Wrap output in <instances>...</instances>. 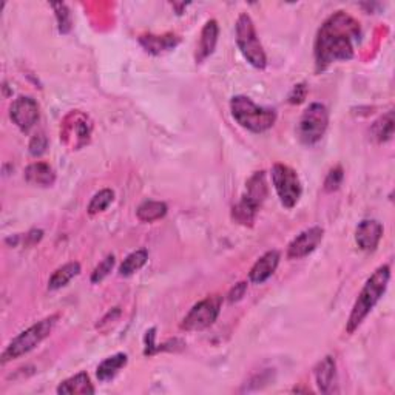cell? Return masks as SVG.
Masks as SVG:
<instances>
[{
  "mask_svg": "<svg viewBox=\"0 0 395 395\" xmlns=\"http://www.w3.org/2000/svg\"><path fill=\"white\" fill-rule=\"evenodd\" d=\"M360 39V25L343 11L335 12L318 30L315 39L317 72H324L337 61L354 57V42Z\"/></svg>",
  "mask_w": 395,
  "mask_h": 395,
  "instance_id": "6da1fadb",
  "label": "cell"
},
{
  "mask_svg": "<svg viewBox=\"0 0 395 395\" xmlns=\"http://www.w3.org/2000/svg\"><path fill=\"white\" fill-rule=\"evenodd\" d=\"M391 279V267L385 264L380 266L377 270H375L365 284V288L361 289L359 298L350 312L346 330L348 334H354L356 329L361 326V323L365 321V318L369 315L375 304H377L381 297L385 295V292L387 289V284H389Z\"/></svg>",
  "mask_w": 395,
  "mask_h": 395,
  "instance_id": "7a4b0ae2",
  "label": "cell"
},
{
  "mask_svg": "<svg viewBox=\"0 0 395 395\" xmlns=\"http://www.w3.org/2000/svg\"><path fill=\"white\" fill-rule=\"evenodd\" d=\"M232 116L243 129L263 133L272 129L277 122V111L272 108L258 107L252 99L247 96H235L231 100Z\"/></svg>",
  "mask_w": 395,
  "mask_h": 395,
  "instance_id": "3957f363",
  "label": "cell"
},
{
  "mask_svg": "<svg viewBox=\"0 0 395 395\" xmlns=\"http://www.w3.org/2000/svg\"><path fill=\"white\" fill-rule=\"evenodd\" d=\"M267 198V182L264 171H257L246 184V193L233 206L232 218L243 226H252L259 207Z\"/></svg>",
  "mask_w": 395,
  "mask_h": 395,
  "instance_id": "277c9868",
  "label": "cell"
},
{
  "mask_svg": "<svg viewBox=\"0 0 395 395\" xmlns=\"http://www.w3.org/2000/svg\"><path fill=\"white\" fill-rule=\"evenodd\" d=\"M57 318H59L57 315H51L45 318V320L33 324V326L28 328L27 330H23L21 335H17L16 339L10 343L8 348L3 350V354H2L3 365L5 363L16 360L19 359V356L31 352V350H33L36 346H39L41 343L51 334V330H53Z\"/></svg>",
  "mask_w": 395,
  "mask_h": 395,
  "instance_id": "5b68a950",
  "label": "cell"
},
{
  "mask_svg": "<svg viewBox=\"0 0 395 395\" xmlns=\"http://www.w3.org/2000/svg\"><path fill=\"white\" fill-rule=\"evenodd\" d=\"M237 43L246 61L255 68H264L267 57L261 45L259 37L255 30L252 19L246 12L238 17L237 22Z\"/></svg>",
  "mask_w": 395,
  "mask_h": 395,
  "instance_id": "8992f818",
  "label": "cell"
},
{
  "mask_svg": "<svg viewBox=\"0 0 395 395\" xmlns=\"http://www.w3.org/2000/svg\"><path fill=\"white\" fill-rule=\"evenodd\" d=\"M329 125V111L326 105L310 104L303 113L298 124L299 141L306 145H314L324 136Z\"/></svg>",
  "mask_w": 395,
  "mask_h": 395,
  "instance_id": "52a82bcc",
  "label": "cell"
},
{
  "mask_svg": "<svg viewBox=\"0 0 395 395\" xmlns=\"http://www.w3.org/2000/svg\"><path fill=\"white\" fill-rule=\"evenodd\" d=\"M272 182L277 195L286 209H292L301 198V182L294 169L284 164H275L272 169Z\"/></svg>",
  "mask_w": 395,
  "mask_h": 395,
  "instance_id": "ba28073f",
  "label": "cell"
},
{
  "mask_svg": "<svg viewBox=\"0 0 395 395\" xmlns=\"http://www.w3.org/2000/svg\"><path fill=\"white\" fill-rule=\"evenodd\" d=\"M222 306V297L221 295H212L204 298L202 301L195 304L190 309L189 314L181 323V329L187 330V332H195V330H202L212 326L220 317Z\"/></svg>",
  "mask_w": 395,
  "mask_h": 395,
  "instance_id": "9c48e42d",
  "label": "cell"
},
{
  "mask_svg": "<svg viewBox=\"0 0 395 395\" xmlns=\"http://www.w3.org/2000/svg\"><path fill=\"white\" fill-rule=\"evenodd\" d=\"M10 118L22 131H30L39 120V105L33 98H17L10 107Z\"/></svg>",
  "mask_w": 395,
  "mask_h": 395,
  "instance_id": "30bf717a",
  "label": "cell"
},
{
  "mask_svg": "<svg viewBox=\"0 0 395 395\" xmlns=\"http://www.w3.org/2000/svg\"><path fill=\"white\" fill-rule=\"evenodd\" d=\"M324 231L321 227H310L298 235L288 247V258L289 259H301L308 257L318 247L323 241Z\"/></svg>",
  "mask_w": 395,
  "mask_h": 395,
  "instance_id": "8fae6325",
  "label": "cell"
},
{
  "mask_svg": "<svg viewBox=\"0 0 395 395\" xmlns=\"http://www.w3.org/2000/svg\"><path fill=\"white\" fill-rule=\"evenodd\" d=\"M381 237H383V226L375 220L361 221L355 232L356 244L365 252L375 250L380 244Z\"/></svg>",
  "mask_w": 395,
  "mask_h": 395,
  "instance_id": "7c38bea8",
  "label": "cell"
},
{
  "mask_svg": "<svg viewBox=\"0 0 395 395\" xmlns=\"http://www.w3.org/2000/svg\"><path fill=\"white\" fill-rule=\"evenodd\" d=\"M278 264H279V252L269 250L253 264L250 273H248V278H250V281L255 284H263L273 275V273H275Z\"/></svg>",
  "mask_w": 395,
  "mask_h": 395,
  "instance_id": "4fadbf2b",
  "label": "cell"
},
{
  "mask_svg": "<svg viewBox=\"0 0 395 395\" xmlns=\"http://www.w3.org/2000/svg\"><path fill=\"white\" fill-rule=\"evenodd\" d=\"M335 360L332 356H326L323 359L315 369V378L318 389L323 394H330L335 391Z\"/></svg>",
  "mask_w": 395,
  "mask_h": 395,
  "instance_id": "5bb4252c",
  "label": "cell"
},
{
  "mask_svg": "<svg viewBox=\"0 0 395 395\" xmlns=\"http://www.w3.org/2000/svg\"><path fill=\"white\" fill-rule=\"evenodd\" d=\"M25 180L34 186L50 187L56 181L54 170L45 162H34L25 169Z\"/></svg>",
  "mask_w": 395,
  "mask_h": 395,
  "instance_id": "9a60e30c",
  "label": "cell"
},
{
  "mask_svg": "<svg viewBox=\"0 0 395 395\" xmlns=\"http://www.w3.org/2000/svg\"><path fill=\"white\" fill-rule=\"evenodd\" d=\"M57 394H67V395H87V394H94V387L90 381V377L85 372L76 374L74 377H70L65 381H62L57 387Z\"/></svg>",
  "mask_w": 395,
  "mask_h": 395,
  "instance_id": "2e32d148",
  "label": "cell"
},
{
  "mask_svg": "<svg viewBox=\"0 0 395 395\" xmlns=\"http://www.w3.org/2000/svg\"><path fill=\"white\" fill-rule=\"evenodd\" d=\"M218 23L216 21H209L206 25H204L202 33H201V42H200V48H198V54L196 59L198 62H201L209 57L210 54L215 51L216 42H218Z\"/></svg>",
  "mask_w": 395,
  "mask_h": 395,
  "instance_id": "e0dca14e",
  "label": "cell"
},
{
  "mask_svg": "<svg viewBox=\"0 0 395 395\" xmlns=\"http://www.w3.org/2000/svg\"><path fill=\"white\" fill-rule=\"evenodd\" d=\"M127 361H129V356H127L125 354H116L113 356H108V359H105L98 366L96 375H98L99 381H104L105 383V381L116 377L120 369L127 365Z\"/></svg>",
  "mask_w": 395,
  "mask_h": 395,
  "instance_id": "ac0fdd59",
  "label": "cell"
},
{
  "mask_svg": "<svg viewBox=\"0 0 395 395\" xmlns=\"http://www.w3.org/2000/svg\"><path fill=\"white\" fill-rule=\"evenodd\" d=\"M81 272V264L79 263H68L65 266H62L57 269L53 275H51L48 281V289L50 290H57L67 286L74 277H78Z\"/></svg>",
  "mask_w": 395,
  "mask_h": 395,
  "instance_id": "d6986e66",
  "label": "cell"
},
{
  "mask_svg": "<svg viewBox=\"0 0 395 395\" xmlns=\"http://www.w3.org/2000/svg\"><path fill=\"white\" fill-rule=\"evenodd\" d=\"M138 218L144 222H153L167 215V204L161 201H145L136 210Z\"/></svg>",
  "mask_w": 395,
  "mask_h": 395,
  "instance_id": "ffe728a7",
  "label": "cell"
},
{
  "mask_svg": "<svg viewBox=\"0 0 395 395\" xmlns=\"http://www.w3.org/2000/svg\"><path fill=\"white\" fill-rule=\"evenodd\" d=\"M149 259V252L145 248H139V250L130 253L129 257L124 259V263L119 267L120 277H130L133 273L142 269Z\"/></svg>",
  "mask_w": 395,
  "mask_h": 395,
  "instance_id": "44dd1931",
  "label": "cell"
},
{
  "mask_svg": "<svg viewBox=\"0 0 395 395\" xmlns=\"http://www.w3.org/2000/svg\"><path fill=\"white\" fill-rule=\"evenodd\" d=\"M372 135L378 142H386L394 136V113L387 111L385 116L375 120L372 125Z\"/></svg>",
  "mask_w": 395,
  "mask_h": 395,
  "instance_id": "7402d4cb",
  "label": "cell"
},
{
  "mask_svg": "<svg viewBox=\"0 0 395 395\" xmlns=\"http://www.w3.org/2000/svg\"><path fill=\"white\" fill-rule=\"evenodd\" d=\"M113 200H114L113 190H110V189L100 190V192H98L92 198L90 204H88V209H87L88 213L96 215V213L104 212V210H107L108 206H110V204L113 202Z\"/></svg>",
  "mask_w": 395,
  "mask_h": 395,
  "instance_id": "603a6c76",
  "label": "cell"
},
{
  "mask_svg": "<svg viewBox=\"0 0 395 395\" xmlns=\"http://www.w3.org/2000/svg\"><path fill=\"white\" fill-rule=\"evenodd\" d=\"M141 43L145 48H147V51H150V53L159 54L164 50L173 48L178 43V41L171 39V36L161 37V39H159L158 36H145V37H141Z\"/></svg>",
  "mask_w": 395,
  "mask_h": 395,
  "instance_id": "cb8c5ba5",
  "label": "cell"
},
{
  "mask_svg": "<svg viewBox=\"0 0 395 395\" xmlns=\"http://www.w3.org/2000/svg\"><path fill=\"white\" fill-rule=\"evenodd\" d=\"M56 10V17H57V23H59V31L62 34L68 33L72 30V14L67 8L65 3H53L51 5Z\"/></svg>",
  "mask_w": 395,
  "mask_h": 395,
  "instance_id": "d4e9b609",
  "label": "cell"
},
{
  "mask_svg": "<svg viewBox=\"0 0 395 395\" xmlns=\"http://www.w3.org/2000/svg\"><path fill=\"white\" fill-rule=\"evenodd\" d=\"M113 266H114V255H108L105 259L100 261L99 266H96V269L93 270V273H92V283L98 284L105 277L110 275V272L113 270Z\"/></svg>",
  "mask_w": 395,
  "mask_h": 395,
  "instance_id": "484cf974",
  "label": "cell"
},
{
  "mask_svg": "<svg viewBox=\"0 0 395 395\" xmlns=\"http://www.w3.org/2000/svg\"><path fill=\"white\" fill-rule=\"evenodd\" d=\"M343 169L341 167H335L328 173L326 181H324V190L326 192H334V190L339 189L343 182Z\"/></svg>",
  "mask_w": 395,
  "mask_h": 395,
  "instance_id": "4316f807",
  "label": "cell"
},
{
  "mask_svg": "<svg viewBox=\"0 0 395 395\" xmlns=\"http://www.w3.org/2000/svg\"><path fill=\"white\" fill-rule=\"evenodd\" d=\"M47 147H48L47 136L43 135V133H39V135H36L33 139H31L30 153L33 156H41V155H43V153L47 151Z\"/></svg>",
  "mask_w": 395,
  "mask_h": 395,
  "instance_id": "83f0119b",
  "label": "cell"
},
{
  "mask_svg": "<svg viewBox=\"0 0 395 395\" xmlns=\"http://www.w3.org/2000/svg\"><path fill=\"white\" fill-rule=\"evenodd\" d=\"M306 93H308V90H306V85H304V84L295 85L294 92H292L290 96H289V102H290V104H299V102L304 100Z\"/></svg>",
  "mask_w": 395,
  "mask_h": 395,
  "instance_id": "f1b7e54d",
  "label": "cell"
},
{
  "mask_svg": "<svg viewBox=\"0 0 395 395\" xmlns=\"http://www.w3.org/2000/svg\"><path fill=\"white\" fill-rule=\"evenodd\" d=\"M247 290V284L246 283H238L235 288L231 290V294H228V301L235 303V301H239L241 298L244 297Z\"/></svg>",
  "mask_w": 395,
  "mask_h": 395,
  "instance_id": "f546056e",
  "label": "cell"
},
{
  "mask_svg": "<svg viewBox=\"0 0 395 395\" xmlns=\"http://www.w3.org/2000/svg\"><path fill=\"white\" fill-rule=\"evenodd\" d=\"M155 332H156L155 329H150L147 335H145V350H144L145 355H151L158 350V348L155 345Z\"/></svg>",
  "mask_w": 395,
  "mask_h": 395,
  "instance_id": "4dcf8cb0",
  "label": "cell"
},
{
  "mask_svg": "<svg viewBox=\"0 0 395 395\" xmlns=\"http://www.w3.org/2000/svg\"><path fill=\"white\" fill-rule=\"evenodd\" d=\"M42 235H43L42 231H31V232L27 235L28 244L33 246V244H36V243H39V241L42 239Z\"/></svg>",
  "mask_w": 395,
  "mask_h": 395,
  "instance_id": "1f68e13d",
  "label": "cell"
}]
</instances>
